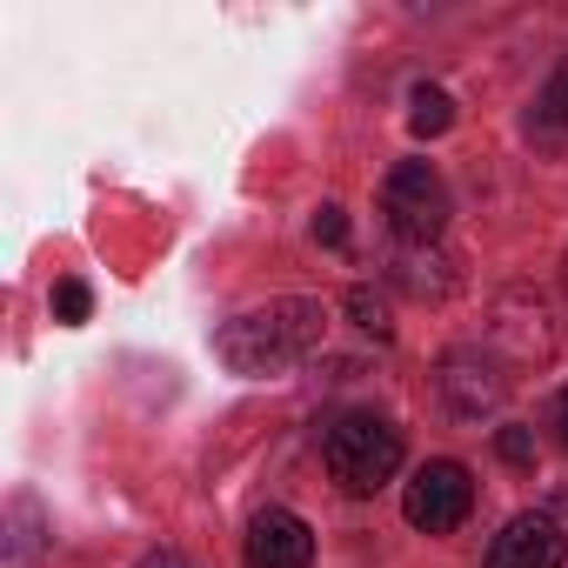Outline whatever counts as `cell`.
I'll return each mask as SVG.
<instances>
[{
	"label": "cell",
	"mask_w": 568,
	"mask_h": 568,
	"mask_svg": "<svg viewBox=\"0 0 568 568\" xmlns=\"http://www.w3.org/2000/svg\"><path fill=\"white\" fill-rule=\"evenodd\" d=\"M322 468H328V481H335L342 495H375V488H388L395 468H402V428L382 422V415H368V408L335 415V422L322 428Z\"/></svg>",
	"instance_id": "obj_2"
},
{
	"label": "cell",
	"mask_w": 568,
	"mask_h": 568,
	"mask_svg": "<svg viewBox=\"0 0 568 568\" xmlns=\"http://www.w3.org/2000/svg\"><path fill=\"white\" fill-rule=\"evenodd\" d=\"M495 342L515 355V362H548L555 355V335H548V315L528 288H508L495 302Z\"/></svg>",
	"instance_id": "obj_7"
},
{
	"label": "cell",
	"mask_w": 568,
	"mask_h": 568,
	"mask_svg": "<svg viewBox=\"0 0 568 568\" xmlns=\"http://www.w3.org/2000/svg\"><path fill=\"white\" fill-rule=\"evenodd\" d=\"M382 214L402 234V247H435L442 227H448V187H442V174L428 161H402L382 181Z\"/></svg>",
	"instance_id": "obj_3"
},
{
	"label": "cell",
	"mask_w": 568,
	"mask_h": 568,
	"mask_svg": "<svg viewBox=\"0 0 568 568\" xmlns=\"http://www.w3.org/2000/svg\"><path fill=\"white\" fill-rule=\"evenodd\" d=\"M442 402H448V415L455 422H481V415H495L501 408V395H508V375H495V362H481L475 348H455V355H442Z\"/></svg>",
	"instance_id": "obj_5"
},
{
	"label": "cell",
	"mask_w": 568,
	"mask_h": 568,
	"mask_svg": "<svg viewBox=\"0 0 568 568\" xmlns=\"http://www.w3.org/2000/svg\"><path fill=\"white\" fill-rule=\"evenodd\" d=\"M488 568H561V528L548 515H515L488 541Z\"/></svg>",
	"instance_id": "obj_8"
},
{
	"label": "cell",
	"mask_w": 568,
	"mask_h": 568,
	"mask_svg": "<svg viewBox=\"0 0 568 568\" xmlns=\"http://www.w3.org/2000/svg\"><path fill=\"white\" fill-rule=\"evenodd\" d=\"M408 128H415L422 141H428V134H448V128H455V101H448L442 88L422 81V88L408 94Z\"/></svg>",
	"instance_id": "obj_11"
},
{
	"label": "cell",
	"mask_w": 568,
	"mask_h": 568,
	"mask_svg": "<svg viewBox=\"0 0 568 568\" xmlns=\"http://www.w3.org/2000/svg\"><path fill=\"white\" fill-rule=\"evenodd\" d=\"M468 508H475V481H468L462 462H422L415 481L402 488V515H408V528H422V535L462 528Z\"/></svg>",
	"instance_id": "obj_4"
},
{
	"label": "cell",
	"mask_w": 568,
	"mask_h": 568,
	"mask_svg": "<svg viewBox=\"0 0 568 568\" xmlns=\"http://www.w3.org/2000/svg\"><path fill=\"white\" fill-rule=\"evenodd\" d=\"M535 121L548 128V134H568V61L555 68V81L541 88V101H535Z\"/></svg>",
	"instance_id": "obj_13"
},
{
	"label": "cell",
	"mask_w": 568,
	"mask_h": 568,
	"mask_svg": "<svg viewBox=\"0 0 568 568\" xmlns=\"http://www.w3.org/2000/svg\"><path fill=\"white\" fill-rule=\"evenodd\" d=\"M328 335V308L308 302V295H281L267 308H247L234 322L214 328V355L234 368V375H288L295 362H308Z\"/></svg>",
	"instance_id": "obj_1"
},
{
	"label": "cell",
	"mask_w": 568,
	"mask_h": 568,
	"mask_svg": "<svg viewBox=\"0 0 568 568\" xmlns=\"http://www.w3.org/2000/svg\"><path fill=\"white\" fill-rule=\"evenodd\" d=\"M41 541H48V521H41V501L21 488L14 501H8V568H34V555H41Z\"/></svg>",
	"instance_id": "obj_10"
},
{
	"label": "cell",
	"mask_w": 568,
	"mask_h": 568,
	"mask_svg": "<svg viewBox=\"0 0 568 568\" xmlns=\"http://www.w3.org/2000/svg\"><path fill=\"white\" fill-rule=\"evenodd\" d=\"M548 428H555V442H561V448H568V388H561V395H555V408H548Z\"/></svg>",
	"instance_id": "obj_17"
},
{
	"label": "cell",
	"mask_w": 568,
	"mask_h": 568,
	"mask_svg": "<svg viewBox=\"0 0 568 568\" xmlns=\"http://www.w3.org/2000/svg\"><path fill=\"white\" fill-rule=\"evenodd\" d=\"M315 241H322V247H342V241H348V214H342L335 201L315 214Z\"/></svg>",
	"instance_id": "obj_16"
},
{
	"label": "cell",
	"mask_w": 568,
	"mask_h": 568,
	"mask_svg": "<svg viewBox=\"0 0 568 568\" xmlns=\"http://www.w3.org/2000/svg\"><path fill=\"white\" fill-rule=\"evenodd\" d=\"M495 455H501L508 468H521V475H528V468H535V428L501 422V428H495Z\"/></svg>",
	"instance_id": "obj_15"
},
{
	"label": "cell",
	"mask_w": 568,
	"mask_h": 568,
	"mask_svg": "<svg viewBox=\"0 0 568 568\" xmlns=\"http://www.w3.org/2000/svg\"><path fill=\"white\" fill-rule=\"evenodd\" d=\"M94 315V288H88V281H54V322H68V328H81Z\"/></svg>",
	"instance_id": "obj_14"
},
{
	"label": "cell",
	"mask_w": 568,
	"mask_h": 568,
	"mask_svg": "<svg viewBox=\"0 0 568 568\" xmlns=\"http://www.w3.org/2000/svg\"><path fill=\"white\" fill-rule=\"evenodd\" d=\"M561 288H568V261H561Z\"/></svg>",
	"instance_id": "obj_19"
},
{
	"label": "cell",
	"mask_w": 568,
	"mask_h": 568,
	"mask_svg": "<svg viewBox=\"0 0 568 568\" xmlns=\"http://www.w3.org/2000/svg\"><path fill=\"white\" fill-rule=\"evenodd\" d=\"M348 315H355V328H362V335H375V342H388V335H395L388 302H382L375 288H348Z\"/></svg>",
	"instance_id": "obj_12"
},
{
	"label": "cell",
	"mask_w": 568,
	"mask_h": 568,
	"mask_svg": "<svg viewBox=\"0 0 568 568\" xmlns=\"http://www.w3.org/2000/svg\"><path fill=\"white\" fill-rule=\"evenodd\" d=\"M388 281H395V288H408L415 302H442V295L455 288V267H448L442 247H402V254L388 261Z\"/></svg>",
	"instance_id": "obj_9"
},
{
	"label": "cell",
	"mask_w": 568,
	"mask_h": 568,
	"mask_svg": "<svg viewBox=\"0 0 568 568\" xmlns=\"http://www.w3.org/2000/svg\"><path fill=\"white\" fill-rule=\"evenodd\" d=\"M247 568H315V528L295 508H261L247 521Z\"/></svg>",
	"instance_id": "obj_6"
},
{
	"label": "cell",
	"mask_w": 568,
	"mask_h": 568,
	"mask_svg": "<svg viewBox=\"0 0 568 568\" xmlns=\"http://www.w3.org/2000/svg\"><path fill=\"white\" fill-rule=\"evenodd\" d=\"M141 568H194L181 548H154V555H141Z\"/></svg>",
	"instance_id": "obj_18"
}]
</instances>
